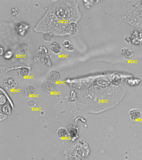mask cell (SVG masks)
<instances>
[{
    "mask_svg": "<svg viewBox=\"0 0 142 160\" xmlns=\"http://www.w3.org/2000/svg\"><path fill=\"white\" fill-rule=\"evenodd\" d=\"M30 28V25L25 23H17L15 26V31L20 36H24Z\"/></svg>",
    "mask_w": 142,
    "mask_h": 160,
    "instance_id": "obj_1",
    "label": "cell"
},
{
    "mask_svg": "<svg viewBox=\"0 0 142 160\" xmlns=\"http://www.w3.org/2000/svg\"><path fill=\"white\" fill-rule=\"evenodd\" d=\"M43 91L47 94H51L55 91L56 90V85L54 83L51 81H47L43 85Z\"/></svg>",
    "mask_w": 142,
    "mask_h": 160,
    "instance_id": "obj_2",
    "label": "cell"
},
{
    "mask_svg": "<svg viewBox=\"0 0 142 160\" xmlns=\"http://www.w3.org/2000/svg\"><path fill=\"white\" fill-rule=\"evenodd\" d=\"M17 82L14 78L9 77L4 81V85L6 88L10 90H13L17 87Z\"/></svg>",
    "mask_w": 142,
    "mask_h": 160,
    "instance_id": "obj_3",
    "label": "cell"
},
{
    "mask_svg": "<svg viewBox=\"0 0 142 160\" xmlns=\"http://www.w3.org/2000/svg\"><path fill=\"white\" fill-rule=\"evenodd\" d=\"M17 50L19 54L22 56H26L29 53L30 48L29 45L26 43H21L17 46Z\"/></svg>",
    "mask_w": 142,
    "mask_h": 160,
    "instance_id": "obj_4",
    "label": "cell"
},
{
    "mask_svg": "<svg viewBox=\"0 0 142 160\" xmlns=\"http://www.w3.org/2000/svg\"><path fill=\"white\" fill-rule=\"evenodd\" d=\"M23 94L25 96L28 98L33 97L36 93V90L32 85H27L23 89Z\"/></svg>",
    "mask_w": 142,
    "mask_h": 160,
    "instance_id": "obj_5",
    "label": "cell"
},
{
    "mask_svg": "<svg viewBox=\"0 0 142 160\" xmlns=\"http://www.w3.org/2000/svg\"><path fill=\"white\" fill-rule=\"evenodd\" d=\"M48 78L50 81L56 83L59 82L61 79V74L57 70H52L49 73Z\"/></svg>",
    "mask_w": 142,
    "mask_h": 160,
    "instance_id": "obj_6",
    "label": "cell"
},
{
    "mask_svg": "<svg viewBox=\"0 0 142 160\" xmlns=\"http://www.w3.org/2000/svg\"><path fill=\"white\" fill-rule=\"evenodd\" d=\"M50 48L51 51L55 54H59L62 51L61 45L57 41H52L50 44Z\"/></svg>",
    "mask_w": 142,
    "mask_h": 160,
    "instance_id": "obj_7",
    "label": "cell"
},
{
    "mask_svg": "<svg viewBox=\"0 0 142 160\" xmlns=\"http://www.w3.org/2000/svg\"><path fill=\"white\" fill-rule=\"evenodd\" d=\"M129 115L131 120L136 121L141 118V114L140 110L137 108H133L130 110Z\"/></svg>",
    "mask_w": 142,
    "mask_h": 160,
    "instance_id": "obj_8",
    "label": "cell"
},
{
    "mask_svg": "<svg viewBox=\"0 0 142 160\" xmlns=\"http://www.w3.org/2000/svg\"><path fill=\"white\" fill-rule=\"evenodd\" d=\"M57 134L58 137L60 139H65L68 136L67 130L64 128H59L58 130Z\"/></svg>",
    "mask_w": 142,
    "mask_h": 160,
    "instance_id": "obj_9",
    "label": "cell"
},
{
    "mask_svg": "<svg viewBox=\"0 0 142 160\" xmlns=\"http://www.w3.org/2000/svg\"><path fill=\"white\" fill-rule=\"evenodd\" d=\"M55 38V34L51 32L45 33L43 35V39L47 42H51Z\"/></svg>",
    "mask_w": 142,
    "mask_h": 160,
    "instance_id": "obj_10",
    "label": "cell"
},
{
    "mask_svg": "<svg viewBox=\"0 0 142 160\" xmlns=\"http://www.w3.org/2000/svg\"><path fill=\"white\" fill-rule=\"evenodd\" d=\"M1 110L4 114L6 115H10L12 111V108L9 104H6L2 107Z\"/></svg>",
    "mask_w": 142,
    "mask_h": 160,
    "instance_id": "obj_11",
    "label": "cell"
},
{
    "mask_svg": "<svg viewBox=\"0 0 142 160\" xmlns=\"http://www.w3.org/2000/svg\"><path fill=\"white\" fill-rule=\"evenodd\" d=\"M29 69L28 68H26V67H23V68H21L20 70V76L23 77H26L28 76L29 74H30Z\"/></svg>",
    "mask_w": 142,
    "mask_h": 160,
    "instance_id": "obj_12",
    "label": "cell"
},
{
    "mask_svg": "<svg viewBox=\"0 0 142 160\" xmlns=\"http://www.w3.org/2000/svg\"><path fill=\"white\" fill-rule=\"evenodd\" d=\"M13 55V52L11 50H9L4 53V57L6 59H9L12 57Z\"/></svg>",
    "mask_w": 142,
    "mask_h": 160,
    "instance_id": "obj_13",
    "label": "cell"
},
{
    "mask_svg": "<svg viewBox=\"0 0 142 160\" xmlns=\"http://www.w3.org/2000/svg\"><path fill=\"white\" fill-rule=\"evenodd\" d=\"M57 15L58 16V17L62 18L64 17L65 15L64 11L63 10H60V11H58Z\"/></svg>",
    "mask_w": 142,
    "mask_h": 160,
    "instance_id": "obj_14",
    "label": "cell"
},
{
    "mask_svg": "<svg viewBox=\"0 0 142 160\" xmlns=\"http://www.w3.org/2000/svg\"><path fill=\"white\" fill-rule=\"evenodd\" d=\"M71 45L69 41H66L64 42L63 45L64 46L65 48H66L68 47V46H69Z\"/></svg>",
    "mask_w": 142,
    "mask_h": 160,
    "instance_id": "obj_15",
    "label": "cell"
},
{
    "mask_svg": "<svg viewBox=\"0 0 142 160\" xmlns=\"http://www.w3.org/2000/svg\"><path fill=\"white\" fill-rule=\"evenodd\" d=\"M67 50H69V51H73L74 49V46L72 45H70L69 46L66 48Z\"/></svg>",
    "mask_w": 142,
    "mask_h": 160,
    "instance_id": "obj_16",
    "label": "cell"
}]
</instances>
